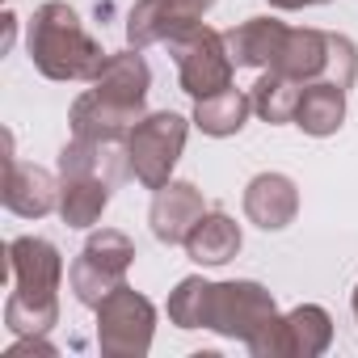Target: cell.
Returning a JSON list of instances; mask_svg holds the SVG:
<instances>
[{
  "instance_id": "obj_13",
  "label": "cell",
  "mask_w": 358,
  "mask_h": 358,
  "mask_svg": "<svg viewBox=\"0 0 358 358\" xmlns=\"http://www.w3.org/2000/svg\"><path fill=\"white\" fill-rule=\"evenodd\" d=\"M299 215V190L287 173H257L245 186V220L262 232H282Z\"/></svg>"
},
{
  "instance_id": "obj_12",
  "label": "cell",
  "mask_w": 358,
  "mask_h": 358,
  "mask_svg": "<svg viewBox=\"0 0 358 358\" xmlns=\"http://www.w3.org/2000/svg\"><path fill=\"white\" fill-rule=\"evenodd\" d=\"M194 26H203V17L186 13L173 0H135V9L127 13V47L143 51L156 43H177L182 34H190Z\"/></svg>"
},
{
  "instance_id": "obj_2",
  "label": "cell",
  "mask_w": 358,
  "mask_h": 358,
  "mask_svg": "<svg viewBox=\"0 0 358 358\" xmlns=\"http://www.w3.org/2000/svg\"><path fill=\"white\" fill-rule=\"evenodd\" d=\"M5 257L13 282V295L5 303V329L13 337H47L59 324V282H64L59 249L43 236H13Z\"/></svg>"
},
{
  "instance_id": "obj_16",
  "label": "cell",
  "mask_w": 358,
  "mask_h": 358,
  "mask_svg": "<svg viewBox=\"0 0 358 358\" xmlns=\"http://www.w3.org/2000/svg\"><path fill=\"white\" fill-rule=\"evenodd\" d=\"M241 245H245L241 224H236L228 211L207 207V215L190 228V236H186L182 249H186V257L199 262V266H228V262L241 253Z\"/></svg>"
},
{
  "instance_id": "obj_6",
  "label": "cell",
  "mask_w": 358,
  "mask_h": 358,
  "mask_svg": "<svg viewBox=\"0 0 358 358\" xmlns=\"http://www.w3.org/2000/svg\"><path fill=\"white\" fill-rule=\"evenodd\" d=\"M131 262H135V245H131L127 232H118V228L93 232L85 241V249L76 253V262L68 266V282H72L76 303L97 308L110 291H118L127 282Z\"/></svg>"
},
{
  "instance_id": "obj_19",
  "label": "cell",
  "mask_w": 358,
  "mask_h": 358,
  "mask_svg": "<svg viewBox=\"0 0 358 358\" xmlns=\"http://www.w3.org/2000/svg\"><path fill=\"white\" fill-rule=\"evenodd\" d=\"M299 93H303V85H295V80H287V76H278V72H266V76L249 89L253 114H257L262 122H270V127H287V122H295Z\"/></svg>"
},
{
  "instance_id": "obj_21",
  "label": "cell",
  "mask_w": 358,
  "mask_h": 358,
  "mask_svg": "<svg viewBox=\"0 0 358 358\" xmlns=\"http://www.w3.org/2000/svg\"><path fill=\"white\" fill-rule=\"evenodd\" d=\"M173 5H182L186 13H194V17H203V13H211V9H215V0H173Z\"/></svg>"
},
{
  "instance_id": "obj_18",
  "label": "cell",
  "mask_w": 358,
  "mask_h": 358,
  "mask_svg": "<svg viewBox=\"0 0 358 358\" xmlns=\"http://www.w3.org/2000/svg\"><path fill=\"white\" fill-rule=\"evenodd\" d=\"M249 114H253V97L228 85V89H220L211 97H199L190 122L203 135H211V139H228V135H241V127L249 122Z\"/></svg>"
},
{
  "instance_id": "obj_8",
  "label": "cell",
  "mask_w": 358,
  "mask_h": 358,
  "mask_svg": "<svg viewBox=\"0 0 358 358\" xmlns=\"http://www.w3.org/2000/svg\"><path fill=\"white\" fill-rule=\"evenodd\" d=\"M169 55L177 64V80H182V93H190L194 101L199 97H211L220 89L232 85V55H228V43H224V30H211V26H194L190 34H182L177 43H169Z\"/></svg>"
},
{
  "instance_id": "obj_7",
  "label": "cell",
  "mask_w": 358,
  "mask_h": 358,
  "mask_svg": "<svg viewBox=\"0 0 358 358\" xmlns=\"http://www.w3.org/2000/svg\"><path fill=\"white\" fill-rule=\"evenodd\" d=\"M97 345L106 358H143L152 350V333H156V308L148 295H139L135 287H118L110 291L97 308Z\"/></svg>"
},
{
  "instance_id": "obj_3",
  "label": "cell",
  "mask_w": 358,
  "mask_h": 358,
  "mask_svg": "<svg viewBox=\"0 0 358 358\" xmlns=\"http://www.w3.org/2000/svg\"><path fill=\"white\" fill-rule=\"evenodd\" d=\"M26 51L30 64L47 76V80H97L101 68L110 64V51H101V43L85 30L80 13L64 0H47L34 9L30 26H26Z\"/></svg>"
},
{
  "instance_id": "obj_17",
  "label": "cell",
  "mask_w": 358,
  "mask_h": 358,
  "mask_svg": "<svg viewBox=\"0 0 358 358\" xmlns=\"http://www.w3.org/2000/svg\"><path fill=\"white\" fill-rule=\"evenodd\" d=\"M341 122H345V89L329 80L303 85L299 106H295V127L312 139H324V135H337Z\"/></svg>"
},
{
  "instance_id": "obj_10",
  "label": "cell",
  "mask_w": 358,
  "mask_h": 358,
  "mask_svg": "<svg viewBox=\"0 0 358 358\" xmlns=\"http://www.w3.org/2000/svg\"><path fill=\"white\" fill-rule=\"evenodd\" d=\"M207 215V199L194 182H169L160 190H152V207H148V224L152 236L160 245H186L190 228Z\"/></svg>"
},
{
  "instance_id": "obj_14",
  "label": "cell",
  "mask_w": 358,
  "mask_h": 358,
  "mask_svg": "<svg viewBox=\"0 0 358 358\" xmlns=\"http://www.w3.org/2000/svg\"><path fill=\"white\" fill-rule=\"evenodd\" d=\"M287 22L278 17H249L232 30H224V43H228V55L236 68H270L287 43Z\"/></svg>"
},
{
  "instance_id": "obj_5",
  "label": "cell",
  "mask_w": 358,
  "mask_h": 358,
  "mask_svg": "<svg viewBox=\"0 0 358 358\" xmlns=\"http://www.w3.org/2000/svg\"><path fill=\"white\" fill-rule=\"evenodd\" d=\"M186 135H190V122L173 110H156V114H143L131 135H127V160H131V177L148 190H160L173 182V169L182 160V148H186Z\"/></svg>"
},
{
  "instance_id": "obj_23",
  "label": "cell",
  "mask_w": 358,
  "mask_h": 358,
  "mask_svg": "<svg viewBox=\"0 0 358 358\" xmlns=\"http://www.w3.org/2000/svg\"><path fill=\"white\" fill-rule=\"evenodd\" d=\"M350 303H354V320H358V287H354V299Z\"/></svg>"
},
{
  "instance_id": "obj_4",
  "label": "cell",
  "mask_w": 358,
  "mask_h": 358,
  "mask_svg": "<svg viewBox=\"0 0 358 358\" xmlns=\"http://www.w3.org/2000/svg\"><path fill=\"white\" fill-rule=\"evenodd\" d=\"M278 316L274 295L253 282V278H236V282H207L203 287V312H199V329H215L220 337L232 341H253L270 320Z\"/></svg>"
},
{
  "instance_id": "obj_9",
  "label": "cell",
  "mask_w": 358,
  "mask_h": 358,
  "mask_svg": "<svg viewBox=\"0 0 358 358\" xmlns=\"http://www.w3.org/2000/svg\"><path fill=\"white\" fill-rule=\"evenodd\" d=\"M333 341V320L320 303H299L291 312H278L253 341L249 354L257 358H316Z\"/></svg>"
},
{
  "instance_id": "obj_1",
  "label": "cell",
  "mask_w": 358,
  "mask_h": 358,
  "mask_svg": "<svg viewBox=\"0 0 358 358\" xmlns=\"http://www.w3.org/2000/svg\"><path fill=\"white\" fill-rule=\"evenodd\" d=\"M148 89H152L148 59L135 47L114 51L93 89H85L68 110L72 139H127L131 127L143 118Z\"/></svg>"
},
{
  "instance_id": "obj_11",
  "label": "cell",
  "mask_w": 358,
  "mask_h": 358,
  "mask_svg": "<svg viewBox=\"0 0 358 358\" xmlns=\"http://www.w3.org/2000/svg\"><path fill=\"white\" fill-rule=\"evenodd\" d=\"M5 207L22 220H43L51 211H59V182L47 169L17 160L13 139H9V156H5Z\"/></svg>"
},
{
  "instance_id": "obj_20",
  "label": "cell",
  "mask_w": 358,
  "mask_h": 358,
  "mask_svg": "<svg viewBox=\"0 0 358 358\" xmlns=\"http://www.w3.org/2000/svg\"><path fill=\"white\" fill-rule=\"evenodd\" d=\"M17 354H43V358H55V345H51L47 337H17V341L9 345V358H17Z\"/></svg>"
},
{
  "instance_id": "obj_15",
  "label": "cell",
  "mask_w": 358,
  "mask_h": 358,
  "mask_svg": "<svg viewBox=\"0 0 358 358\" xmlns=\"http://www.w3.org/2000/svg\"><path fill=\"white\" fill-rule=\"evenodd\" d=\"M114 199V182L97 173H59V220L68 228H93Z\"/></svg>"
},
{
  "instance_id": "obj_22",
  "label": "cell",
  "mask_w": 358,
  "mask_h": 358,
  "mask_svg": "<svg viewBox=\"0 0 358 358\" xmlns=\"http://www.w3.org/2000/svg\"><path fill=\"white\" fill-rule=\"evenodd\" d=\"M274 9H312V5H329V0H270Z\"/></svg>"
}]
</instances>
